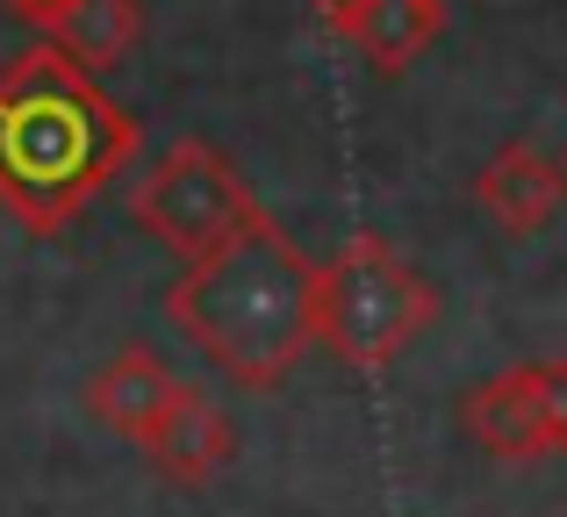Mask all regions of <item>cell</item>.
<instances>
[{"label":"cell","instance_id":"1","mask_svg":"<svg viewBox=\"0 0 567 517\" xmlns=\"http://www.w3.org/2000/svg\"><path fill=\"white\" fill-rule=\"evenodd\" d=\"M137 158V115L101 94L51 37L0 65V209L37 238H58Z\"/></svg>","mask_w":567,"mask_h":517},{"label":"cell","instance_id":"2","mask_svg":"<svg viewBox=\"0 0 567 517\" xmlns=\"http://www.w3.org/2000/svg\"><path fill=\"white\" fill-rule=\"evenodd\" d=\"M166 317L237 389H280L295 360L317 352V259L259 209L216 252L187 259L166 288Z\"/></svg>","mask_w":567,"mask_h":517},{"label":"cell","instance_id":"3","mask_svg":"<svg viewBox=\"0 0 567 517\" xmlns=\"http://www.w3.org/2000/svg\"><path fill=\"white\" fill-rule=\"evenodd\" d=\"M439 317V288L388 238L360 230L331 266H317V352L381 374L395 366Z\"/></svg>","mask_w":567,"mask_h":517},{"label":"cell","instance_id":"4","mask_svg":"<svg viewBox=\"0 0 567 517\" xmlns=\"http://www.w3.org/2000/svg\"><path fill=\"white\" fill-rule=\"evenodd\" d=\"M130 216H137V230H152L166 252L202 259V252H216L230 230H245L251 216H259V201H251L245 173H237L216 144L181 137L152 158V173H144L137 187H130Z\"/></svg>","mask_w":567,"mask_h":517},{"label":"cell","instance_id":"5","mask_svg":"<svg viewBox=\"0 0 567 517\" xmlns=\"http://www.w3.org/2000/svg\"><path fill=\"white\" fill-rule=\"evenodd\" d=\"M467 438L503 467H539L567 453V360H517L460 395Z\"/></svg>","mask_w":567,"mask_h":517},{"label":"cell","instance_id":"6","mask_svg":"<svg viewBox=\"0 0 567 517\" xmlns=\"http://www.w3.org/2000/svg\"><path fill=\"white\" fill-rule=\"evenodd\" d=\"M474 201H482V216L503 238H532V230H546L560 216L567 166H554L539 144H503V152L474 173Z\"/></svg>","mask_w":567,"mask_h":517},{"label":"cell","instance_id":"7","mask_svg":"<svg viewBox=\"0 0 567 517\" xmlns=\"http://www.w3.org/2000/svg\"><path fill=\"white\" fill-rule=\"evenodd\" d=\"M230 453H237L230 417H223V410L208 403L202 389H187V381H181V395L166 403V417L144 432V461H152L166 482H181V489L216 482L223 467H230Z\"/></svg>","mask_w":567,"mask_h":517},{"label":"cell","instance_id":"8","mask_svg":"<svg viewBox=\"0 0 567 517\" xmlns=\"http://www.w3.org/2000/svg\"><path fill=\"white\" fill-rule=\"evenodd\" d=\"M173 395H181V374H173L158 352L123 345L94 381H86V417L109 424V432H115V438H130V446H144V432L166 417Z\"/></svg>","mask_w":567,"mask_h":517},{"label":"cell","instance_id":"9","mask_svg":"<svg viewBox=\"0 0 567 517\" xmlns=\"http://www.w3.org/2000/svg\"><path fill=\"white\" fill-rule=\"evenodd\" d=\"M445 8L439 0H367L360 14H352L346 43H360L367 65L381 72V80H395V72H410L416 58L431 51V37H439Z\"/></svg>","mask_w":567,"mask_h":517},{"label":"cell","instance_id":"10","mask_svg":"<svg viewBox=\"0 0 567 517\" xmlns=\"http://www.w3.org/2000/svg\"><path fill=\"white\" fill-rule=\"evenodd\" d=\"M137 37H144L137 0H72V8L51 22V43L72 58V65H86L94 80L109 65H123V58L137 51Z\"/></svg>","mask_w":567,"mask_h":517},{"label":"cell","instance_id":"11","mask_svg":"<svg viewBox=\"0 0 567 517\" xmlns=\"http://www.w3.org/2000/svg\"><path fill=\"white\" fill-rule=\"evenodd\" d=\"M309 8L323 14V29H331V37H346V29H352V14H360L367 0H309Z\"/></svg>","mask_w":567,"mask_h":517},{"label":"cell","instance_id":"12","mask_svg":"<svg viewBox=\"0 0 567 517\" xmlns=\"http://www.w3.org/2000/svg\"><path fill=\"white\" fill-rule=\"evenodd\" d=\"M439 8H453V0H439Z\"/></svg>","mask_w":567,"mask_h":517}]
</instances>
